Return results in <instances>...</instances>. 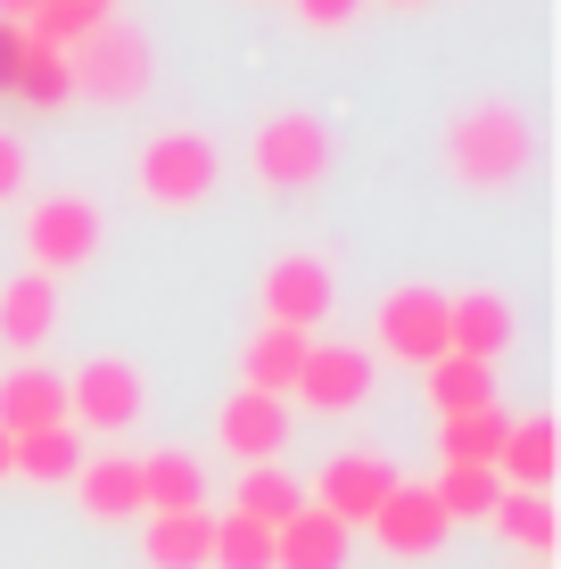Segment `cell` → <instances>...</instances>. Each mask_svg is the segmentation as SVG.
Instances as JSON below:
<instances>
[{
	"label": "cell",
	"mask_w": 561,
	"mask_h": 569,
	"mask_svg": "<svg viewBox=\"0 0 561 569\" xmlns=\"http://www.w3.org/2000/svg\"><path fill=\"white\" fill-rule=\"evenodd\" d=\"M430 496H438V512H447V520H488L495 496H504V479H495V470H471V462H447L430 479Z\"/></svg>",
	"instance_id": "cell-29"
},
{
	"label": "cell",
	"mask_w": 561,
	"mask_h": 569,
	"mask_svg": "<svg viewBox=\"0 0 561 569\" xmlns=\"http://www.w3.org/2000/svg\"><path fill=\"white\" fill-rule=\"evenodd\" d=\"M100 9H116V0H100Z\"/></svg>",
	"instance_id": "cell-37"
},
{
	"label": "cell",
	"mask_w": 561,
	"mask_h": 569,
	"mask_svg": "<svg viewBox=\"0 0 561 569\" xmlns=\"http://www.w3.org/2000/svg\"><path fill=\"white\" fill-rule=\"evenodd\" d=\"M9 100H26V108H67V100H74V91H67V50H42V42H26V33H17Z\"/></svg>",
	"instance_id": "cell-26"
},
{
	"label": "cell",
	"mask_w": 561,
	"mask_h": 569,
	"mask_svg": "<svg viewBox=\"0 0 561 569\" xmlns=\"http://www.w3.org/2000/svg\"><path fill=\"white\" fill-rule=\"evenodd\" d=\"M9 67H17V26H0V91H9Z\"/></svg>",
	"instance_id": "cell-33"
},
{
	"label": "cell",
	"mask_w": 561,
	"mask_h": 569,
	"mask_svg": "<svg viewBox=\"0 0 561 569\" xmlns=\"http://www.w3.org/2000/svg\"><path fill=\"white\" fill-rule=\"evenodd\" d=\"M504 429H512L504 405L447 413V421H438V455H447V462H471V470H495V455H504Z\"/></svg>",
	"instance_id": "cell-23"
},
{
	"label": "cell",
	"mask_w": 561,
	"mask_h": 569,
	"mask_svg": "<svg viewBox=\"0 0 561 569\" xmlns=\"http://www.w3.org/2000/svg\"><path fill=\"white\" fill-rule=\"evenodd\" d=\"M91 26H108L100 0H33V17H26L17 33H26V42H42V50H74Z\"/></svg>",
	"instance_id": "cell-28"
},
{
	"label": "cell",
	"mask_w": 561,
	"mask_h": 569,
	"mask_svg": "<svg viewBox=\"0 0 561 569\" xmlns=\"http://www.w3.org/2000/svg\"><path fill=\"white\" fill-rule=\"evenodd\" d=\"M50 330H58V281L17 272V281L0 289V347H17V356L33 363V347H42Z\"/></svg>",
	"instance_id": "cell-15"
},
{
	"label": "cell",
	"mask_w": 561,
	"mask_h": 569,
	"mask_svg": "<svg viewBox=\"0 0 561 569\" xmlns=\"http://www.w3.org/2000/svg\"><path fill=\"white\" fill-rule=\"evenodd\" d=\"M372 339H380V356H397V363L430 371L438 356H447V289H430V281L389 289V298H380Z\"/></svg>",
	"instance_id": "cell-5"
},
{
	"label": "cell",
	"mask_w": 561,
	"mask_h": 569,
	"mask_svg": "<svg viewBox=\"0 0 561 569\" xmlns=\"http://www.w3.org/2000/svg\"><path fill=\"white\" fill-rule=\"evenodd\" d=\"M17 190H26V141H17V132H0V207H9Z\"/></svg>",
	"instance_id": "cell-32"
},
{
	"label": "cell",
	"mask_w": 561,
	"mask_h": 569,
	"mask_svg": "<svg viewBox=\"0 0 561 569\" xmlns=\"http://www.w3.org/2000/svg\"><path fill=\"white\" fill-rule=\"evenodd\" d=\"M74 503L91 520H141V455H100L74 470Z\"/></svg>",
	"instance_id": "cell-16"
},
{
	"label": "cell",
	"mask_w": 561,
	"mask_h": 569,
	"mask_svg": "<svg viewBox=\"0 0 561 569\" xmlns=\"http://www.w3.org/2000/svg\"><path fill=\"white\" fill-rule=\"evenodd\" d=\"M331 298H339L331 264H322V257H305V248H289V257L264 264V322L305 330V339H314V322L331 313Z\"/></svg>",
	"instance_id": "cell-10"
},
{
	"label": "cell",
	"mask_w": 561,
	"mask_h": 569,
	"mask_svg": "<svg viewBox=\"0 0 561 569\" xmlns=\"http://www.w3.org/2000/svg\"><path fill=\"white\" fill-rule=\"evenodd\" d=\"M207 569H273V528H257L248 512H223L216 545H207Z\"/></svg>",
	"instance_id": "cell-30"
},
{
	"label": "cell",
	"mask_w": 561,
	"mask_h": 569,
	"mask_svg": "<svg viewBox=\"0 0 561 569\" xmlns=\"http://www.w3.org/2000/svg\"><path fill=\"white\" fill-rule=\"evenodd\" d=\"M438 157H447V173L462 190H512L520 173H529V157H537V132L512 100H471V108L447 116Z\"/></svg>",
	"instance_id": "cell-1"
},
{
	"label": "cell",
	"mask_w": 561,
	"mask_h": 569,
	"mask_svg": "<svg viewBox=\"0 0 561 569\" xmlns=\"http://www.w3.org/2000/svg\"><path fill=\"white\" fill-rule=\"evenodd\" d=\"M33 17V0H0V26H26Z\"/></svg>",
	"instance_id": "cell-34"
},
{
	"label": "cell",
	"mask_w": 561,
	"mask_h": 569,
	"mask_svg": "<svg viewBox=\"0 0 561 569\" xmlns=\"http://www.w3.org/2000/svg\"><path fill=\"white\" fill-rule=\"evenodd\" d=\"M488 528H495L504 545H520V553H537V561L561 545L553 496H529V487H504V496H495V512H488Z\"/></svg>",
	"instance_id": "cell-24"
},
{
	"label": "cell",
	"mask_w": 561,
	"mask_h": 569,
	"mask_svg": "<svg viewBox=\"0 0 561 569\" xmlns=\"http://www.w3.org/2000/svg\"><path fill=\"white\" fill-rule=\"evenodd\" d=\"M289 9H298V26L339 33V26H355V17H363V0H289Z\"/></svg>",
	"instance_id": "cell-31"
},
{
	"label": "cell",
	"mask_w": 561,
	"mask_h": 569,
	"mask_svg": "<svg viewBox=\"0 0 561 569\" xmlns=\"http://www.w3.org/2000/svg\"><path fill=\"white\" fill-rule=\"evenodd\" d=\"M216 173H223V157L207 132H158L141 149V199L149 207H199L216 190Z\"/></svg>",
	"instance_id": "cell-7"
},
{
	"label": "cell",
	"mask_w": 561,
	"mask_h": 569,
	"mask_svg": "<svg viewBox=\"0 0 561 569\" xmlns=\"http://www.w3.org/2000/svg\"><path fill=\"white\" fill-rule=\"evenodd\" d=\"M149 512H207V470H199V455H182V446L141 455V520Z\"/></svg>",
	"instance_id": "cell-18"
},
{
	"label": "cell",
	"mask_w": 561,
	"mask_h": 569,
	"mask_svg": "<svg viewBox=\"0 0 561 569\" xmlns=\"http://www.w3.org/2000/svg\"><path fill=\"white\" fill-rule=\"evenodd\" d=\"M553 455H561V446H553V421H545V413H529V421H512V429H504L495 479H504V487H529V496H545V487H553Z\"/></svg>",
	"instance_id": "cell-22"
},
{
	"label": "cell",
	"mask_w": 561,
	"mask_h": 569,
	"mask_svg": "<svg viewBox=\"0 0 561 569\" xmlns=\"http://www.w3.org/2000/svg\"><path fill=\"white\" fill-rule=\"evenodd\" d=\"M248 166H257V182L264 190H314L322 173H331V124L322 116H305V108H281V116H264L257 124V141H248Z\"/></svg>",
	"instance_id": "cell-3"
},
{
	"label": "cell",
	"mask_w": 561,
	"mask_h": 569,
	"mask_svg": "<svg viewBox=\"0 0 561 569\" xmlns=\"http://www.w3.org/2000/svg\"><path fill=\"white\" fill-rule=\"evenodd\" d=\"M207 545H216V512H149L141 528L149 569H207Z\"/></svg>",
	"instance_id": "cell-20"
},
{
	"label": "cell",
	"mask_w": 561,
	"mask_h": 569,
	"mask_svg": "<svg viewBox=\"0 0 561 569\" xmlns=\"http://www.w3.org/2000/svg\"><path fill=\"white\" fill-rule=\"evenodd\" d=\"M0 479H9V429H0Z\"/></svg>",
	"instance_id": "cell-35"
},
{
	"label": "cell",
	"mask_w": 561,
	"mask_h": 569,
	"mask_svg": "<svg viewBox=\"0 0 561 569\" xmlns=\"http://www.w3.org/2000/svg\"><path fill=\"white\" fill-rule=\"evenodd\" d=\"M389 487H397V462H389V455H355V446H347V455H331V462L314 470L305 503H314V512H331L347 537H355V528L389 503Z\"/></svg>",
	"instance_id": "cell-8"
},
{
	"label": "cell",
	"mask_w": 561,
	"mask_h": 569,
	"mask_svg": "<svg viewBox=\"0 0 561 569\" xmlns=\"http://www.w3.org/2000/svg\"><path fill=\"white\" fill-rule=\"evenodd\" d=\"M363 528H372V545H380V553H397V561H430V553H447V537H454V520L438 512V496L421 479H397L389 503H380Z\"/></svg>",
	"instance_id": "cell-9"
},
{
	"label": "cell",
	"mask_w": 561,
	"mask_h": 569,
	"mask_svg": "<svg viewBox=\"0 0 561 569\" xmlns=\"http://www.w3.org/2000/svg\"><path fill=\"white\" fill-rule=\"evenodd\" d=\"M67 421V380L42 363H17V371H0V429L9 438H33V429H58Z\"/></svg>",
	"instance_id": "cell-14"
},
{
	"label": "cell",
	"mask_w": 561,
	"mask_h": 569,
	"mask_svg": "<svg viewBox=\"0 0 561 569\" xmlns=\"http://www.w3.org/2000/svg\"><path fill=\"white\" fill-rule=\"evenodd\" d=\"M389 9H421V0H389Z\"/></svg>",
	"instance_id": "cell-36"
},
{
	"label": "cell",
	"mask_w": 561,
	"mask_h": 569,
	"mask_svg": "<svg viewBox=\"0 0 561 569\" xmlns=\"http://www.w3.org/2000/svg\"><path fill=\"white\" fill-rule=\"evenodd\" d=\"M83 429H33V438H9V479H33V487H74V470H83Z\"/></svg>",
	"instance_id": "cell-17"
},
{
	"label": "cell",
	"mask_w": 561,
	"mask_h": 569,
	"mask_svg": "<svg viewBox=\"0 0 561 569\" xmlns=\"http://www.w3.org/2000/svg\"><path fill=\"white\" fill-rule=\"evenodd\" d=\"M216 438H223V455H240L248 470H257V462H281V446H289V405H281V397H257V388H231V397L216 405Z\"/></svg>",
	"instance_id": "cell-12"
},
{
	"label": "cell",
	"mask_w": 561,
	"mask_h": 569,
	"mask_svg": "<svg viewBox=\"0 0 561 569\" xmlns=\"http://www.w3.org/2000/svg\"><path fill=\"white\" fill-rule=\"evenodd\" d=\"M67 91H83V100H100V108H124V100H141L149 91V42L132 26H91L83 42L67 50Z\"/></svg>",
	"instance_id": "cell-4"
},
{
	"label": "cell",
	"mask_w": 561,
	"mask_h": 569,
	"mask_svg": "<svg viewBox=\"0 0 561 569\" xmlns=\"http://www.w3.org/2000/svg\"><path fill=\"white\" fill-rule=\"evenodd\" d=\"M305 330H281V322H264L257 339H248V356H240V371L248 380L240 388H257V397H281L289 405V388H298V363H305Z\"/></svg>",
	"instance_id": "cell-21"
},
{
	"label": "cell",
	"mask_w": 561,
	"mask_h": 569,
	"mask_svg": "<svg viewBox=\"0 0 561 569\" xmlns=\"http://www.w3.org/2000/svg\"><path fill=\"white\" fill-rule=\"evenodd\" d=\"M289 397L305 405V413H322V421H339V413H355L363 397H372V356L363 347H305V363H298V388Z\"/></svg>",
	"instance_id": "cell-11"
},
{
	"label": "cell",
	"mask_w": 561,
	"mask_h": 569,
	"mask_svg": "<svg viewBox=\"0 0 561 569\" xmlns=\"http://www.w3.org/2000/svg\"><path fill=\"white\" fill-rule=\"evenodd\" d=\"M273 569H347V528L314 503H298V520L273 528Z\"/></svg>",
	"instance_id": "cell-19"
},
{
	"label": "cell",
	"mask_w": 561,
	"mask_h": 569,
	"mask_svg": "<svg viewBox=\"0 0 561 569\" xmlns=\"http://www.w3.org/2000/svg\"><path fill=\"white\" fill-rule=\"evenodd\" d=\"M17 240H26V272H42V281H58V272H83L91 257H100L108 223H100V207H91V199L58 190V199H33V207H26Z\"/></svg>",
	"instance_id": "cell-2"
},
{
	"label": "cell",
	"mask_w": 561,
	"mask_h": 569,
	"mask_svg": "<svg viewBox=\"0 0 561 569\" xmlns=\"http://www.w3.org/2000/svg\"><path fill=\"white\" fill-rule=\"evenodd\" d=\"M520 313L512 298H495V289H471V298H447V356H471V363H495L512 347Z\"/></svg>",
	"instance_id": "cell-13"
},
{
	"label": "cell",
	"mask_w": 561,
	"mask_h": 569,
	"mask_svg": "<svg viewBox=\"0 0 561 569\" xmlns=\"http://www.w3.org/2000/svg\"><path fill=\"white\" fill-rule=\"evenodd\" d=\"M421 397H430V413H471V405H495V363H471V356H438L421 371Z\"/></svg>",
	"instance_id": "cell-25"
},
{
	"label": "cell",
	"mask_w": 561,
	"mask_h": 569,
	"mask_svg": "<svg viewBox=\"0 0 561 569\" xmlns=\"http://www.w3.org/2000/svg\"><path fill=\"white\" fill-rule=\"evenodd\" d=\"M298 503H305V487L289 479L281 462H257L240 487H231V512H248L257 528H281V520H298Z\"/></svg>",
	"instance_id": "cell-27"
},
{
	"label": "cell",
	"mask_w": 561,
	"mask_h": 569,
	"mask_svg": "<svg viewBox=\"0 0 561 569\" xmlns=\"http://www.w3.org/2000/svg\"><path fill=\"white\" fill-rule=\"evenodd\" d=\"M141 405H149V388L124 356H91V363H74V380H67V429L116 438V429L141 421Z\"/></svg>",
	"instance_id": "cell-6"
}]
</instances>
